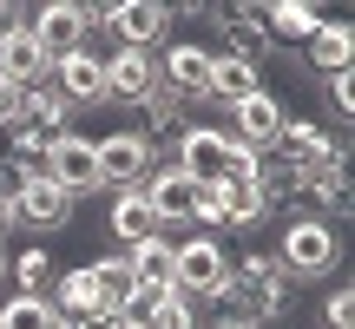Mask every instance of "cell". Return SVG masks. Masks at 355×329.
<instances>
[{"label":"cell","mask_w":355,"mask_h":329,"mask_svg":"<svg viewBox=\"0 0 355 329\" xmlns=\"http://www.w3.org/2000/svg\"><path fill=\"white\" fill-rule=\"evenodd\" d=\"M217 296L230 303V317H250V323L290 317V277H283V264H270V257H243V264H230V277H224Z\"/></svg>","instance_id":"cell-1"},{"label":"cell","mask_w":355,"mask_h":329,"mask_svg":"<svg viewBox=\"0 0 355 329\" xmlns=\"http://www.w3.org/2000/svg\"><path fill=\"white\" fill-rule=\"evenodd\" d=\"M336 257H343V237H336L329 217H316V211L290 217V230H283V251H277L283 277H322V270H336Z\"/></svg>","instance_id":"cell-2"},{"label":"cell","mask_w":355,"mask_h":329,"mask_svg":"<svg viewBox=\"0 0 355 329\" xmlns=\"http://www.w3.org/2000/svg\"><path fill=\"white\" fill-rule=\"evenodd\" d=\"M224 277H230V257H224V244L217 237H184V244H171V290L178 296H217L224 290Z\"/></svg>","instance_id":"cell-3"},{"label":"cell","mask_w":355,"mask_h":329,"mask_svg":"<svg viewBox=\"0 0 355 329\" xmlns=\"http://www.w3.org/2000/svg\"><path fill=\"white\" fill-rule=\"evenodd\" d=\"M92 152H99V178L112 191H139L145 171H152V139L145 132H105V139H92Z\"/></svg>","instance_id":"cell-4"},{"label":"cell","mask_w":355,"mask_h":329,"mask_svg":"<svg viewBox=\"0 0 355 329\" xmlns=\"http://www.w3.org/2000/svg\"><path fill=\"white\" fill-rule=\"evenodd\" d=\"M92 20H105L132 53H152L171 33V7H158V0H112V7H92Z\"/></svg>","instance_id":"cell-5"},{"label":"cell","mask_w":355,"mask_h":329,"mask_svg":"<svg viewBox=\"0 0 355 329\" xmlns=\"http://www.w3.org/2000/svg\"><path fill=\"white\" fill-rule=\"evenodd\" d=\"M26 26H33V40L46 47V60H66V53H79V40L92 33V7H79V0H46V7L26 13Z\"/></svg>","instance_id":"cell-6"},{"label":"cell","mask_w":355,"mask_h":329,"mask_svg":"<svg viewBox=\"0 0 355 329\" xmlns=\"http://www.w3.org/2000/svg\"><path fill=\"white\" fill-rule=\"evenodd\" d=\"M283 119H290V112H283V99L263 86V92H250V99L230 106V132H224V139L243 145V152H270V145H277V132H283Z\"/></svg>","instance_id":"cell-7"},{"label":"cell","mask_w":355,"mask_h":329,"mask_svg":"<svg viewBox=\"0 0 355 329\" xmlns=\"http://www.w3.org/2000/svg\"><path fill=\"white\" fill-rule=\"evenodd\" d=\"M46 171H53V185H60L66 198H92V191H105L99 152H92V139H79V132H60V139H53Z\"/></svg>","instance_id":"cell-8"},{"label":"cell","mask_w":355,"mask_h":329,"mask_svg":"<svg viewBox=\"0 0 355 329\" xmlns=\"http://www.w3.org/2000/svg\"><path fill=\"white\" fill-rule=\"evenodd\" d=\"M139 191H145V204H152L158 224H191V217H198V185H191L178 164H152Z\"/></svg>","instance_id":"cell-9"},{"label":"cell","mask_w":355,"mask_h":329,"mask_svg":"<svg viewBox=\"0 0 355 329\" xmlns=\"http://www.w3.org/2000/svg\"><path fill=\"white\" fill-rule=\"evenodd\" d=\"M46 79H53V92H60L66 106H99L105 99V60L99 53H66V60H53L46 66Z\"/></svg>","instance_id":"cell-10"},{"label":"cell","mask_w":355,"mask_h":329,"mask_svg":"<svg viewBox=\"0 0 355 329\" xmlns=\"http://www.w3.org/2000/svg\"><path fill=\"white\" fill-rule=\"evenodd\" d=\"M224 164H230V139L224 132H211V126H191L184 139H178V171L191 178V185H224Z\"/></svg>","instance_id":"cell-11"},{"label":"cell","mask_w":355,"mask_h":329,"mask_svg":"<svg viewBox=\"0 0 355 329\" xmlns=\"http://www.w3.org/2000/svg\"><path fill=\"white\" fill-rule=\"evenodd\" d=\"M152 92H158V60H152V53L119 47L112 60H105V99H119V106H145Z\"/></svg>","instance_id":"cell-12"},{"label":"cell","mask_w":355,"mask_h":329,"mask_svg":"<svg viewBox=\"0 0 355 329\" xmlns=\"http://www.w3.org/2000/svg\"><path fill=\"white\" fill-rule=\"evenodd\" d=\"M204 79H211V47H191V40H178L165 47V60H158V86L171 92V99H204Z\"/></svg>","instance_id":"cell-13"},{"label":"cell","mask_w":355,"mask_h":329,"mask_svg":"<svg viewBox=\"0 0 355 329\" xmlns=\"http://www.w3.org/2000/svg\"><path fill=\"white\" fill-rule=\"evenodd\" d=\"M250 92H263V73H257L250 53H211V79H204V99H250Z\"/></svg>","instance_id":"cell-14"},{"label":"cell","mask_w":355,"mask_h":329,"mask_svg":"<svg viewBox=\"0 0 355 329\" xmlns=\"http://www.w3.org/2000/svg\"><path fill=\"white\" fill-rule=\"evenodd\" d=\"M46 47L33 40V26H13V33H0V79H13V86H40L46 79Z\"/></svg>","instance_id":"cell-15"},{"label":"cell","mask_w":355,"mask_h":329,"mask_svg":"<svg viewBox=\"0 0 355 329\" xmlns=\"http://www.w3.org/2000/svg\"><path fill=\"white\" fill-rule=\"evenodd\" d=\"M66 217H73V198H66L53 178H40V185H20V198H13V224H33V230H60Z\"/></svg>","instance_id":"cell-16"},{"label":"cell","mask_w":355,"mask_h":329,"mask_svg":"<svg viewBox=\"0 0 355 329\" xmlns=\"http://www.w3.org/2000/svg\"><path fill=\"white\" fill-rule=\"evenodd\" d=\"M316 26H322V13L309 0H270L263 7V40H277V47H309Z\"/></svg>","instance_id":"cell-17"},{"label":"cell","mask_w":355,"mask_h":329,"mask_svg":"<svg viewBox=\"0 0 355 329\" xmlns=\"http://www.w3.org/2000/svg\"><path fill=\"white\" fill-rule=\"evenodd\" d=\"M46 310H53V323H79V317H92V310H99L92 264H86V270H60V277H53V290H46Z\"/></svg>","instance_id":"cell-18"},{"label":"cell","mask_w":355,"mask_h":329,"mask_svg":"<svg viewBox=\"0 0 355 329\" xmlns=\"http://www.w3.org/2000/svg\"><path fill=\"white\" fill-rule=\"evenodd\" d=\"M349 60H355V33H349L343 20H322L316 33H309V47H303V66H309V73H322V79H329V73H349Z\"/></svg>","instance_id":"cell-19"},{"label":"cell","mask_w":355,"mask_h":329,"mask_svg":"<svg viewBox=\"0 0 355 329\" xmlns=\"http://www.w3.org/2000/svg\"><path fill=\"white\" fill-rule=\"evenodd\" d=\"M105 230L112 237H125V251L132 244H145V237H158V217H152V204H145V191H112V211H105Z\"/></svg>","instance_id":"cell-20"},{"label":"cell","mask_w":355,"mask_h":329,"mask_svg":"<svg viewBox=\"0 0 355 329\" xmlns=\"http://www.w3.org/2000/svg\"><path fill=\"white\" fill-rule=\"evenodd\" d=\"M66 112H73V106L53 92V79H40V86H26V92H20V126H26V132H40V139H60Z\"/></svg>","instance_id":"cell-21"},{"label":"cell","mask_w":355,"mask_h":329,"mask_svg":"<svg viewBox=\"0 0 355 329\" xmlns=\"http://www.w3.org/2000/svg\"><path fill=\"white\" fill-rule=\"evenodd\" d=\"M125 264H132V277H139V290H171V244H165V237L132 244Z\"/></svg>","instance_id":"cell-22"},{"label":"cell","mask_w":355,"mask_h":329,"mask_svg":"<svg viewBox=\"0 0 355 329\" xmlns=\"http://www.w3.org/2000/svg\"><path fill=\"white\" fill-rule=\"evenodd\" d=\"M92 290H99V310H105V317H119V303L139 290V277H132L125 257H99V264H92Z\"/></svg>","instance_id":"cell-23"},{"label":"cell","mask_w":355,"mask_h":329,"mask_svg":"<svg viewBox=\"0 0 355 329\" xmlns=\"http://www.w3.org/2000/svg\"><path fill=\"white\" fill-rule=\"evenodd\" d=\"M263 211V191L257 185H217V230H237V224H257Z\"/></svg>","instance_id":"cell-24"},{"label":"cell","mask_w":355,"mask_h":329,"mask_svg":"<svg viewBox=\"0 0 355 329\" xmlns=\"http://www.w3.org/2000/svg\"><path fill=\"white\" fill-rule=\"evenodd\" d=\"M0 329H60L46 310V296H7L0 303Z\"/></svg>","instance_id":"cell-25"},{"label":"cell","mask_w":355,"mask_h":329,"mask_svg":"<svg viewBox=\"0 0 355 329\" xmlns=\"http://www.w3.org/2000/svg\"><path fill=\"white\" fill-rule=\"evenodd\" d=\"M13 283H20V296H46L53 290V257L46 251H26L20 264H13Z\"/></svg>","instance_id":"cell-26"},{"label":"cell","mask_w":355,"mask_h":329,"mask_svg":"<svg viewBox=\"0 0 355 329\" xmlns=\"http://www.w3.org/2000/svg\"><path fill=\"white\" fill-rule=\"evenodd\" d=\"M158 303H165V290H132L125 303H119V329H152Z\"/></svg>","instance_id":"cell-27"},{"label":"cell","mask_w":355,"mask_h":329,"mask_svg":"<svg viewBox=\"0 0 355 329\" xmlns=\"http://www.w3.org/2000/svg\"><path fill=\"white\" fill-rule=\"evenodd\" d=\"M152 329H198V303H191V296H178V290H165V303H158Z\"/></svg>","instance_id":"cell-28"},{"label":"cell","mask_w":355,"mask_h":329,"mask_svg":"<svg viewBox=\"0 0 355 329\" xmlns=\"http://www.w3.org/2000/svg\"><path fill=\"white\" fill-rule=\"evenodd\" d=\"M329 106H336V119L349 126V112H355V73H329Z\"/></svg>","instance_id":"cell-29"},{"label":"cell","mask_w":355,"mask_h":329,"mask_svg":"<svg viewBox=\"0 0 355 329\" xmlns=\"http://www.w3.org/2000/svg\"><path fill=\"white\" fill-rule=\"evenodd\" d=\"M322 317H329V329H355V296H349V283H343V290H329Z\"/></svg>","instance_id":"cell-30"},{"label":"cell","mask_w":355,"mask_h":329,"mask_svg":"<svg viewBox=\"0 0 355 329\" xmlns=\"http://www.w3.org/2000/svg\"><path fill=\"white\" fill-rule=\"evenodd\" d=\"M7 126H20V86L0 79V132H7Z\"/></svg>","instance_id":"cell-31"},{"label":"cell","mask_w":355,"mask_h":329,"mask_svg":"<svg viewBox=\"0 0 355 329\" xmlns=\"http://www.w3.org/2000/svg\"><path fill=\"white\" fill-rule=\"evenodd\" d=\"M217 329H263V323H250V317H224Z\"/></svg>","instance_id":"cell-32"},{"label":"cell","mask_w":355,"mask_h":329,"mask_svg":"<svg viewBox=\"0 0 355 329\" xmlns=\"http://www.w3.org/2000/svg\"><path fill=\"white\" fill-rule=\"evenodd\" d=\"M7 224H13V204H7V198H0V230H7Z\"/></svg>","instance_id":"cell-33"},{"label":"cell","mask_w":355,"mask_h":329,"mask_svg":"<svg viewBox=\"0 0 355 329\" xmlns=\"http://www.w3.org/2000/svg\"><path fill=\"white\" fill-rule=\"evenodd\" d=\"M0 264H7V257H0Z\"/></svg>","instance_id":"cell-34"}]
</instances>
